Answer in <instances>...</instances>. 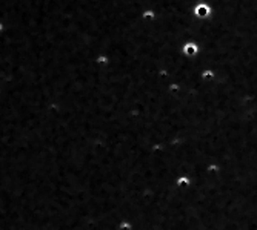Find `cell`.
<instances>
[{
    "mask_svg": "<svg viewBox=\"0 0 257 230\" xmlns=\"http://www.w3.org/2000/svg\"><path fill=\"white\" fill-rule=\"evenodd\" d=\"M0 29H2V25H0Z\"/></svg>",
    "mask_w": 257,
    "mask_h": 230,
    "instance_id": "6da1fadb",
    "label": "cell"
}]
</instances>
